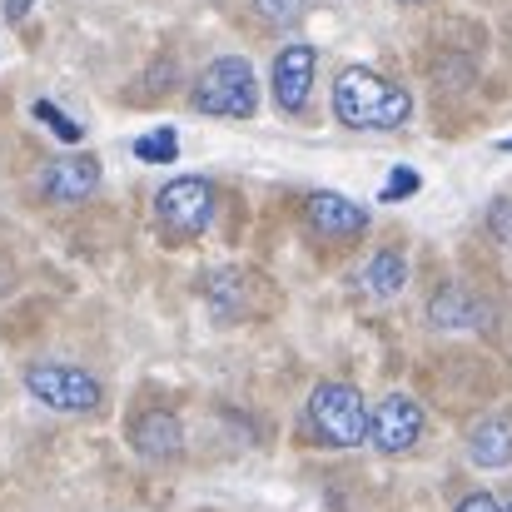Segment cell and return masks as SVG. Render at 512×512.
Instances as JSON below:
<instances>
[{"label": "cell", "instance_id": "obj_4", "mask_svg": "<svg viewBox=\"0 0 512 512\" xmlns=\"http://www.w3.org/2000/svg\"><path fill=\"white\" fill-rule=\"evenodd\" d=\"M25 388H30L35 403H45L55 413H95L105 403L100 378L75 368V363H30L25 368Z\"/></svg>", "mask_w": 512, "mask_h": 512}, {"label": "cell", "instance_id": "obj_14", "mask_svg": "<svg viewBox=\"0 0 512 512\" xmlns=\"http://www.w3.org/2000/svg\"><path fill=\"white\" fill-rule=\"evenodd\" d=\"M363 284H368L378 299H393V294L408 284V259H403L398 249H378V254L368 259V269H363Z\"/></svg>", "mask_w": 512, "mask_h": 512}, {"label": "cell", "instance_id": "obj_17", "mask_svg": "<svg viewBox=\"0 0 512 512\" xmlns=\"http://www.w3.org/2000/svg\"><path fill=\"white\" fill-rule=\"evenodd\" d=\"M35 120H40V125H50V130H55L60 140H70V145L80 140V125H75L70 115H60V110H55L50 100H35Z\"/></svg>", "mask_w": 512, "mask_h": 512}, {"label": "cell", "instance_id": "obj_11", "mask_svg": "<svg viewBox=\"0 0 512 512\" xmlns=\"http://www.w3.org/2000/svg\"><path fill=\"white\" fill-rule=\"evenodd\" d=\"M249 274L244 269H214L209 279H204V299H209V309L219 314V319H244L249 314Z\"/></svg>", "mask_w": 512, "mask_h": 512}, {"label": "cell", "instance_id": "obj_21", "mask_svg": "<svg viewBox=\"0 0 512 512\" xmlns=\"http://www.w3.org/2000/svg\"><path fill=\"white\" fill-rule=\"evenodd\" d=\"M30 5H35V0H5V15H10V20H20Z\"/></svg>", "mask_w": 512, "mask_h": 512}, {"label": "cell", "instance_id": "obj_2", "mask_svg": "<svg viewBox=\"0 0 512 512\" xmlns=\"http://www.w3.org/2000/svg\"><path fill=\"white\" fill-rule=\"evenodd\" d=\"M304 428L324 448H358L368 443V408L353 383H319L304 403Z\"/></svg>", "mask_w": 512, "mask_h": 512}, {"label": "cell", "instance_id": "obj_8", "mask_svg": "<svg viewBox=\"0 0 512 512\" xmlns=\"http://www.w3.org/2000/svg\"><path fill=\"white\" fill-rule=\"evenodd\" d=\"M100 189V160L95 155H55L40 170V194L50 204H80Z\"/></svg>", "mask_w": 512, "mask_h": 512}, {"label": "cell", "instance_id": "obj_20", "mask_svg": "<svg viewBox=\"0 0 512 512\" xmlns=\"http://www.w3.org/2000/svg\"><path fill=\"white\" fill-rule=\"evenodd\" d=\"M453 512H503V503H498L493 493H483V488H478V493L458 498V508H453Z\"/></svg>", "mask_w": 512, "mask_h": 512}, {"label": "cell", "instance_id": "obj_12", "mask_svg": "<svg viewBox=\"0 0 512 512\" xmlns=\"http://www.w3.org/2000/svg\"><path fill=\"white\" fill-rule=\"evenodd\" d=\"M468 458L478 468H508L512 463V418H483L468 433Z\"/></svg>", "mask_w": 512, "mask_h": 512}, {"label": "cell", "instance_id": "obj_9", "mask_svg": "<svg viewBox=\"0 0 512 512\" xmlns=\"http://www.w3.org/2000/svg\"><path fill=\"white\" fill-rule=\"evenodd\" d=\"M304 214H309V229L324 234V239H353V234L368 229V209L353 204V199H343V194H334V189L309 194Z\"/></svg>", "mask_w": 512, "mask_h": 512}, {"label": "cell", "instance_id": "obj_15", "mask_svg": "<svg viewBox=\"0 0 512 512\" xmlns=\"http://www.w3.org/2000/svg\"><path fill=\"white\" fill-rule=\"evenodd\" d=\"M254 15L269 25V30H294L304 15H309V0H249Z\"/></svg>", "mask_w": 512, "mask_h": 512}, {"label": "cell", "instance_id": "obj_13", "mask_svg": "<svg viewBox=\"0 0 512 512\" xmlns=\"http://www.w3.org/2000/svg\"><path fill=\"white\" fill-rule=\"evenodd\" d=\"M428 319H433L438 329H478V324H483V304H478L463 284H448V289L433 294Z\"/></svg>", "mask_w": 512, "mask_h": 512}, {"label": "cell", "instance_id": "obj_7", "mask_svg": "<svg viewBox=\"0 0 512 512\" xmlns=\"http://www.w3.org/2000/svg\"><path fill=\"white\" fill-rule=\"evenodd\" d=\"M314 70H319L314 45H284V50L274 55V100H279L284 115H304V110H309Z\"/></svg>", "mask_w": 512, "mask_h": 512}, {"label": "cell", "instance_id": "obj_10", "mask_svg": "<svg viewBox=\"0 0 512 512\" xmlns=\"http://www.w3.org/2000/svg\"><path fill=\"white\" fill-rule=\"evenodd\" d=\"M130 443H135V453H140V458H150V463H170V458L184 453V428H179V418H174V413L155 408V413L135 418Z\"/></svg>", "mask_w": 512, "mask_h": 512}, {"label": "cell", "instance_id": "obj_16", "mask_svg": "<svg viewBox=\"0 0 512 512\" xmlns=\"http://www.w3.org/2000/svg\"><path fill=\"white\" fill-rule=\"evenodd\" d=\"M135 155L150 160V165H170L174 155H179V135H174V130H155V135L135 140Z\"/></svg>", "mask_w": 512, "mask_h": 512}, {"label": "cell", "instance_id": "obj_24", "mask_svg": "<svg viewBox=\"0 0 512 512\" xmlns=\"http://www.w3.org/2000/svg\"><path fill=\"white\" fill-rule=\"evenodd\" d=\"M508 512H512V503H508Z\"/></svg>", "mask_w": 512, "mask_h": 512}, {"label": "cell", "instance_id": "obj_3", "mask_svg": "<svg viewBox=\"0 0 512 512\" xmlns=\"http://www.w3.org/2000/svg\"><path fill=\"white\" fill-rule=\"evenodd\" d=\"M189 105L199 115H219V120H249L259 110V85L249 60L239 55H219L214 65H204V75L189 90Z\"/></svg>", "mask_w": 512, "mask_h": 512}, {"label": "cell", "instance_id": "obj_22", "mask_svg": "<svg viewBox=\"0 0 512 512\" xmlns=\"http://www.w3.org/2000/svg\"><path fill=\"white\" fill-rule=\"evenodd\" d=\"M503 150H512V140H503Z\"/></svg>", "mask_w": 512, "mask_h": 512}, {"label": "cell", "instance_id": "obj_1", "mask_svg": "<svg viewBox=\"0 0 512 512\" xmlns=\"http://www.w3.org/2000/svg\"><path fill=\"white\" fill-rule=\"evenodd\" d=\"M334 115L348 130H398L413 115V100L403 85L368 65H348L334 80Z\"/></svg>", "mask_w": 512, "mask_h": 512}, {"label": "cell", "instance_id": "obj_5", "mask_svg": "<svg viewBox=\"0 0 512 512\" xmlns=\"http://www.w3.org/2000/svg\"><path fill=\"white\" fill-rule=\"evenodd\" d=\"M155 219L160 229H170L174 239H194L214 224V184L199 179V174H184L170 179L160 194H155Z\"/></svg>", "mask_w": 512, "mask_h": 512}, {"label": "cell", "instance_id": "obj_23", "mask_svg": "<svg viewBox=\"0 0 512 512\" xmlns=\"http://www.w3.org/2000/svg\"><path fill=\"white\" fill-rule=\"evenodd\" d=\"M403 5H418V0H403Z\"/></svg>", "mask_w": 512, "mask_h": 512}, {"label": "cell", "instance_id": "obj_18", "mask_svg": "<svg viewBox=\"0 0 512 512\" xmlns=\"http://www.w3.org/2000/svg\"><path fill=\"white\" fill-rule=\"evenodd\" d=\"M488 229H493V239L512 249V199H498L493 209H488Z\"/></svg>", "mask_w": 512, "mask_h": 512}, {"label": "cell", "instance_id": "obj_6", "mask_svg": "<svg viewBox=\"0 0 512 512\" xmlns=\"http://www.w3.org/2000/svg\"><path fill=\"white\" fill-rule=\"evenodd\" d=\"M423 438V408L408 398V393H388L373 413H368V443L378 453H408L413 443Z\"/></svg>", "mask_w": 512, "mask_h": 512}, {"label": "cell", "instance_id": "obj_19", "mask_svg": "<svg viewBox=\"0 0 512 512\" xmlns=\"http://www.w3.org/2000/svg\"><path fill=\"white\" fill-rule=\"evenodd\" d=\"M413 189H418V174L413 170H393L388 174V184H383V199L393 204V199H408Z\"/></svg>", "mask_w": 512, "mask_h": 512}]
</instances>
